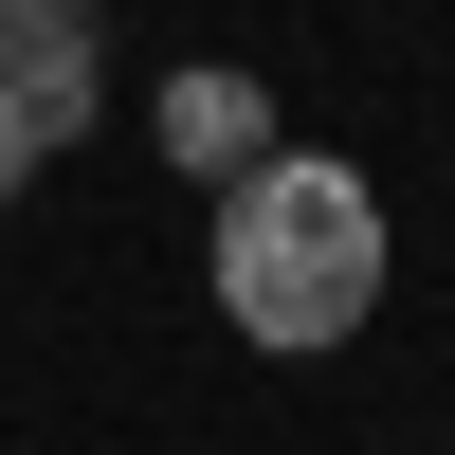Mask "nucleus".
<instances>
[{"mask_svg": "<svg viewBox=\"0 0 455 455\" xmlns=\"http://www.w3.org/2000/svg\"><path fill=\"white\" fill-rule=\"evenodd\" d=\"M92 73H109V0H0V109L36 128V164L92 128Z\"/></svg>", "mask_w": 455, "mask_h": 455, "instance_id": "obj_2", "label": "nucleus"}, {"mask_svg": "<svg viewBox=\"0 0 455 455\" xmlns=\"http://www.w3.org/2000/svg\"><path fill=\"white\" fill-rule=\"evenodd\" d=\"M274 73H237V55H201V73H164V164L182 182H237V164H274Z\"/></svg>", "mask_w": 455, "mask_h": 455, "instance_id": "obj_3", "label": "nucleus"}, {"mask_svg": "<svg viewBox=\"0 0 455 455\" xmlns=\"http://www.w3.org/2000/svg\"><path fill=\"white\" fill-rule=\"evenodd\" d=\"M19 182H36V128H19V109H0V201H19Z\"/></svg>", "mask_w": 455, "mask_h": 455, "instance_id": "obj_4", "label": "nucleus"}, {"mask_svg": "<svg viewBox=\"0 0 455 455\" xmlns=\"http://www.w3.org/2000/svg\"><path fill=\"white\" fill-rule=\"evenodd\" d=\"M383 310V201H364V164H328V146H274V164L219 182V328L274 364L347 347V328Z\"/></svg>", "mask_w": 455, "mask_h": 455, "instance_id": "obj_1", "label": "nucleus"}]
</instances>
